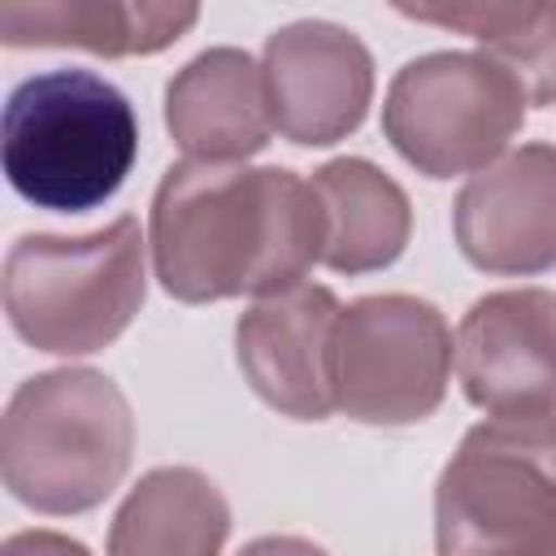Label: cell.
Instances as JSON below:
<instances>
[{
	"label": "cell",
	"instance_id": "6da1fadb",
	"mask_svg": "<svg viewBox=\"0 0 556 556\" xmlns=\"http://www.w3.org/2000/svg\"><path fill=\"white\" fill-rule=\"evenodd\" d=\"M152 274L182 304L278 295L321 261V204L282 165L178 161L161 174L148 213Z\"/></svg>",
	"mask_w": 556,
	"mask_h": 556
},
{
	"label": "cell",
	"instance_id": "7a4b0ae2",
	"mask_svg": "<svg viewBox=\"0 0 556 556\" xmlns=\"http://www.w3.org/2000/svg\"><path fill=\"white\" fill-rule=\"evenodd\" d=\"M135 456V413L122 387L87 365L26 378L0 421V473L17 504L74 517L104 504Z\"/></svg>",
	"mask_w": 556,
	"mask_h": 556
},
{
	"label": "cell",
	"instance_id": "3957f363",
	"mask_svg": "<svg viewBox=\"0 0 556 556\" xmlns=\"http://www.w3.org/2000/svg\"><path fill=\"white\" fill-rule=\"evenodd\" d=\"M139 156L135 104L91 70L22 78L0 117L9 187L48 213H87L113 200Z\"/></svg>",
	"mask_w": 556,
	"mask_h": 556
},
{
	"label": "cell",
	"instance_id": "277c9868",
	"mask_svg": "<svg viewBox=\"0 0 556 556\" xmlns=\"http://www.w3.org/2000/svg\"><path fill=\"white\" fill-rule=\"evenodd\" d=\"M143 248L148 239L130 213L87 235H17L0 282L13 334L48 356L104 352L143 308Z\"/></svg>",
	"mask_w": 556,
	"mask_h": 556
},
{
	"label": "cell",
	"instance_id": "5b68a950",
	"mask_svg": "<svg viewBox=\"0 0 556 556\" xmlns=\"http://www.w3.org/2000/svg\"><path fill=\"white\" fill-rule=\"evenodd\" d=\"M439 556H556V413L486 417L434 482Z\"/></svg>",
	"mask_w": 556,
	"mask_h": 556
},
{
	"label": "cell",
	"instance_id": "8992f818",
	"mask_svg": "<svg viewBox=\"0 0 556 556\" xmlns=\"http://www.w3.org/2000/svg\"><path fill=\"white\" fill-rule=\"evenodd\" d=\"M526 91L482 52H426L395 70L382 135L426 178L482 174L526 126Z\"/></svg>",
	"mask_w": 556,
	"mask_h": 556
},
{
	"label": "cell",
	"instance_id": "52a82bcc",
	"mask_svg": "<svg viewBox=\"0 0 556 556\" xmlns=\"http://www.w3.org/2000/svg\"><path fill=\"white\" fill-rule=\"evenodd\" d=\"M452 330L421 295H361L339 313L330 343L334 408L361 426L426 421L452 378Z\"/></svg>",
	"mask_w": 556,
	"mask_h": 556
},
{
	"label": "cell",
	"instance_id": "ba28073f",
	"mask_svg": "<svg viewBox=\"0 0 556 556\" xmlns=\"http://www.w3.org/2000/svg\"><path fill=\"white\" fill-rule=\"evenodd\" d=\"M274 130L300 148H330L361 130L374 100V56L339 22L300 17L261 48Z\"/></svg>",
	"mask_w": 556,
	"mask_h": 556
},
{
	"label": "cell",
	"instance_id": "9c48e42d",
	"mask_svg": "<svg viewBox=\"0 0 556 556\" xmlns=\"http://www.w3.org/2000/svg\"><path fill=\"white\" fill-rule=\"evenodd\" d=\"M456 378L491 417L556 413V291L508 287L473 300L456 330Z\"/></svg>",
	"mask_w": 556,
	"mask_h": 556
},
{
	"label": "cell",
	"instance_id": "30bf717a",
	"mask_svg": "<svg viewBox=\"0 0 556 556\" xmlns=\"http://www.w3.org/2000/svg\"><path fill=\"white\" fill-rule=\"evenodd\" d=\"M452 235L482 274L556 269V143H521L473 174L456 191Z\"/></svg>",
	"mask_w": 556,
	"mask_h": 556
},
{
	"label": "cell",
	"instance_id": "8fae6325",
	"mask_svg": "<svg viewBox=\"0 0 556 556\" xmlns=\"http://www.w3.org/2000/svg\"><path fill=\"white\" fill-rule=\"evenodd\" d=\"M343 304L321 282H300L256 300L235 321V361L248 387L295 421H326L334 413L330 343Z\"/></svg>",
	"mask_w": 556,
	"mask_h": 556
},
{
	"label": "cell",
	"instance_id": "7c38bea8",
	"mask_svg": "<svg viewBox=\"0 0 556 556\" xmlns=\"http://www.w3.org/2000/svg\"><path fill=\"white\" fill-rule=\"evenodd\" d=\"M165 130L187 161L243 165L256 156L274 135L261 61L243 48H204L191 56L165 87Z\"/></svg>",
	"mask_w": 556,
	"mask_h": 556
},
{
	"label": "cell",
	"instance_id": "4fadbf2b",
	"mask_svg": "<svg viewBox=\"0 0 556 556\" xmlns=\"http://www.w3.org/2000/svg\"><path fill=\"white\" fill-rule=\"evenodd\" d=\"M200 22L195 4L165 0H4V48H83L96 56H152Z\"/></svg>",
	"mask_w": 556,
	"mask_h": 556
},
{
	"label": "cell",
	"instance_id": "5bb4252c",
	"mask_svg": "<svg viewBox=\"0 0 556 556\" xmlns=\"http://www.w3.org/2000/svg\"><path fill=\"white\" fill-rule=\"evenodd\" d=\"M308 187L326 222V269L374 274L404 256L413 235V204L387 169H378L365 156H334L321 169H313Z\"/></svg>",
	"mask_w": 556,
	"mask_h": 556
},
{
	"label": "cell",
	"instance_id": "9a60e30c",
	"mask_svg": "<svg viewBox=\"0 0 556 556\" xmlns=\"http://www.w3.org/2000/svg\"><path fill=\"white\" fill-rule=\"evenodd\" d=\"M230 504L217 482L191 465L148 469L109 526L104 556H222Z\"/></svg>",
	"mask_w": 556,
	"mask_h": 556
},
{
	"label": "cell",
	"instance_id": "2e32d148",
	"mask_svg": "<svg viewBox=\"0 0 556 556\" xmlns=\"http://www.w3.org/2000/svg\"><path fill=\"white\" fill-rule=\"evenodd\" d=\"M400 17L460 30L491 56L530 100L556 104V4L539 0H460V4H395Z\"/></svg>",
	"mask_w": 556,
	"mask_h": 556
},
{
	"label": "cell",
	"instance_id": "e0dca14e",
	"mask_svg": "<svg viewBox=\"0 0 556 556\" xmlns=\"http://www.w3.org/2000/svg\"><path fill=\"white\" fill-rule=\"evenodd\" d=\"M0 556H91V552L61 530H17L4 539Z\"/></svg>",
	"mask_w": 556,
	"mask_h": 556
},
{
	"label": "cell",
	"instance_id": "ac0fdd59",
	"mask_svg": "<svg viewBox=\"0 0 556 556\" xmlns=\"http://www.w3.org/2000/svg\"><path fill=\"white\" fill-rule=\"evenodd\" d=\"M239 556H330V552L300 534H261V539L243 543Z\"/></svg>",
	"mask_w": 556,
	"mask_h": 556
}]
</instances>
